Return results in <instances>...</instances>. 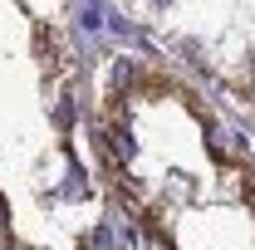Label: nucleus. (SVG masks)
Wrapping results in <instances>:
<instances>
[{
	"label": "nucleus",
	"mask_w": 255,
	"mask_h": 250,
	"mask_svg": "<svg viewBox=\"0 0 255 250\" xmlns=\"http://www.w3.org/2000/svg\"><path fill=\"white\" fill-rule=\"evenodd\" d=\"M246 201L255 206V172H246Z\"/></svg>",
	"instance_id": "f257e3e1"
}]
</instances>
